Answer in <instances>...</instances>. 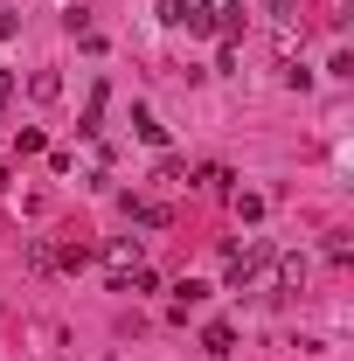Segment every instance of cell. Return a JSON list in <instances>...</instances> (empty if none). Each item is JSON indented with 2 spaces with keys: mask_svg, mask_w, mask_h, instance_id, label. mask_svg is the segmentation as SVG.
<instances>
[{
  "mask_svg": "<svg viewBox=\"0 0 354 361\" xmlns=\"http://www.w3.org/2000/svg\"><path fill=\"white\" fill-rule=\"evenodd\" d=\"M97 118H104V84L90 90V104H84V133H97Z\"/></svg>",
  "mask_w": 354,
  "mask_h": 361,
  "instance_id": "cell-12",
  "label": "cell"
},
{
  "mask_svg": "<svg viewBox=\"0 0 354 361\" xmlns=\"http://www.w3.org/2000/svg\"><path fill=\"white\" fill-rule=\"evenodd\" d=\"M264 264H271V243H264V236H257V243H229V257H222V278L243 292V285H250Z\"/></svg>",
  "mask_w": 354,
  "mask_h": 361,
  "instance_id": "cell-1",
  "label": "cell"
},
{
  "mask_svg": "<svg viewBox=\"0 0 354 361\" xmlns=\"http://www.w3.org/2000/svg\"><path fill=\"white\" fill-rule=\"evenodd\" d=\"M28 90L49 104V97H63V77H56V70H35V77H28Z\"/></svg>",
  "mask_w": 354,
  "mask_h": 361,
  "instance_id": "cell-8",
  "label": "cell"
},
{
  "mask_svg": "<svg viewBox=\"0 0 354 361\" xmlns=\"http://www.w3.org/2000/svg\"><path fill=\"white\" fill-rule=\"evenodd\" d=\"M278 285L299 292V285H306V257H278Z\"/></svg>",
  "mask_w": 354,
  "mask_h": 361,
  "instance_id": "cell-7",
  "label": "cell"
},
{
  "mask_svg": "<svg viewBox=\"0 0 354 361\" xmlns=\"http://www.w3.org/2000/svg\"><path fill=\"white\" fill-rule=\"evenodd\" d=\"M126 216H133L139 229H167L174 223V209H167V202H146V195H126Z\"/></svg>",
  "mask_w": 354,
  "mask_h": 361,
  "instance_id": "cell-3",
  "label": "cell"
},
{
  "mask_svg": "<svg viewBox=\"0 0 354 361\" xmlns=\"http://www.w3.org/2000/svg\"><path fill=\"white\" fill-rule=\"evenodd\" d=\"M56 264H63V271H84L90 250H84V243H63V250H56Z\"/></svg>",
  "mask_w": 354,
  "mask_h": 361,
  "instance_id": "cell-9",
  "label": "cell"
},
{
  "mask_svg": "<svg viewBox=\"0 0 354 361\" xmlns=\"http://www.w3.org/2000/svg\"><path fill=\"white\" fill-rule=\"evenodd\" d=\"M133 133L146 139V146H160V153H167V126H160V118H153L146 104H133Z\"/></svg>",
  "mask_w": 354,
  "mask_h": 361,
  "instance_id": "cell-4",
  "label": "cell"
},
{
  "mask_svg": "<svg viewBox=\"0 0 354 361\" xmlns=\"http://www.w3.org/2000/svg\"><path fill=\"white\" fill-rule=\"evenodd\" d=\"M202 348H209V355H236V326H222V319H216V326H209V334H202Z\"/></svg>",
  "mask_w": 354,
  "mask_h": 361,
  "instance_id": "cell-5",
  "label": "cell"
},
{
  "mask_svg": "<svg viewBox=\"0 0 354 361\" xmlns=\"http://www.w3.org/2000/svg\"><path fill=\"white\" fill-rule=\"evenodd\" d=\"M160 21H167V28H174V0H160Z\"/></svg>",
  "mask_w": 354,
  "mask_h": 361,
  "instance_id": "cell-15",
  "label": "cell"
},
{
  "mask_svg": "<svg viewBox=\"0 0 354 361\" xmlns=\"http://www.w3.org/2000/svg\"><path fill=\"white\" fill-rule=\"evenodd\" d=\"M229 202H236V216H243V223H257V216H264V195H229Z\"/></svg>",
  "mask_w": 354,
  "mask_h": 361,
  "instance_id": "cell-10",
  "label": "cell"
},
{
  "mask_svg": "<svg viewBox=\"0 0 354 361\" xmlns=\"http://www.w3.org/2000/svg\"><path fill=\"white\" fill-rule=\"evenodd\" d=\"M174 292H181V313H188V306H202V299H209V285H195V278H181Z\"/></svg>",
  "mask_w": 354,
  "mask_h": 361,
  "instance_id": "cell-11",
  "label": "cell"
},
{
  "mask_svg": "<svg viewBox=\"0 0 354 361\" xmlns=\"http://www.w3.org/2000/svg\"><path fill=\"white\" fill-rule=\"evenodd\" d=\"M7 97H14V70H0V111H7Z\"/></svg>",
  "mask_w": 354,
  "mask_h": 361,
  "instance_id": "cell-13",
  "label": "cell"
},
{
  "mask_svg": "<svg viewBox=\"0 0 354 361\" xmlns=\"http://www.w3.org/2000/svg\"><path fill=\"white\" fill-rule=\"evenodd\" d=\"M229 167H202V174H195V188H202V195H236V188H229Z\"/></svg>",
  "mask_w": 354,
  "mask_h": 361,
  "instance_id": "cell-6",
  "label": "cell"
},
{
  "mask_svg": "<svg viewBox=\"0 0 354 361\" xmlns=\"http://www.w3.org/2000/svg\"><path fill=\"white\" fill-rule=\"evenodd\" d=\"M14 28H21V21H14V14H7V7H0V42H7V35H14Z\"/></svg>",
  "mask_w": 354,
  "mask_h": 361,
  "instance_id": "cell-14",
  "label": "cell"
},
{
  "mask_svg": "<svg viewBox=\"0 0 354 361\" xmlns=\"http://www.w3.org/2000/svg\"><path fill=\"white\" fill-rule=\"evenodd\" d=\"M104 264H111V285H126V271H139V264H146V250H139L133 236H118V243L104 250Z\"/></svg>",
  "mask_w": 354,
  "mask_h": 361,
  "instance_id": "cell-2",
  "label": "cell"
}]
</instances>
